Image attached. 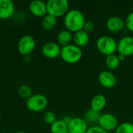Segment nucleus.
<instances>
[{
  "label": "nucleus",
  "mask_w": 133,
  "mask_h": 133,
  "mask_svg": "<svg viewBox=\"0 0 133 133\" xmlns=\"http://www.w3.org/2000/svg\"><path fill=\"white\" fill-rule=\"evenodd\" d=\"M85 17L83 13L78 9H71L65 15L64 23L68 30L70 32H77L83 30L85 23Z\"/></svg>",
  "instance_id": "obj_1"
},
{
  "label": "nucleus",
  "mask_w": 133,
  "mask_h": 133,
  "mask_svg": "<svg viewBox=\"0 0 133 133\" xmlns=\"http://www.w3.org/2000/svg\"><path fill=\"white\" fill-rule=\"evenodd\" d=\"M62 59L69 64H75L80 61L83 56V51L80 48L75 44H69L62 47L61 55Z\"/></svg>",
  "instance_id": "obj_2"
},
{
  "label": "nucleus",
  "mask_w": 133,
  "mask_h": 133,
  "mask_svg": "<svg viewBox=\"0 0 133 133\" xmlns=\"http://www.w3.org/2000/svg\"><path fill=\"white\" fill-rule=\"evenodd\" d=\"M96 47L101 54L108 56L114 55L117 51L118 42L113 37L104 35L97 39Z\"/></svg>",
  "instance_id": "obj_3"
},
{
  "label": "nucleus",
  "mask_w": 133,
  "mask_h": 133,
  "mask_svg": "<svg viewBox=\"0 0 133 133\" xmlns=\"http://www.w3.org/2000/svg\"><path fill=\"white\" fill-rule=\"evenodd\" d=\"M48 14L55 17L65 15L69 11V2L67 0H49L46 3Z\"/></svg>",
  "instance_id": "obj_4"
},
{
  "label": "nucleus",
  "mask_w": 133,
  "mask_h": 133,
  "mask_svg": "<svg viewBox=\"0 0 133 133\" xmlns=\"http://www.w3.org/2000/svg\"><path fill=\"white\" fill-rule=\"evenodd\" d=\"M26 105L27 108L31 111H41L46 108L48 105V99L43 94H36L32 95L26 100Z\"/></svg>",
  "instance_id": "obj_5"
},
{
  "label": "nucleus",
  "mask_w": 133,
  "mask_h": 133,
  "mask_svg": "<svg viewBox=\"0 0 133 133\" xmlns=\"http://www.w3.org/2000/svg\"><path fill=\"white\" fill-rule=\"evenodd\" d=\"M118 125V118L111 113H104L101 115L98 121V126L107 132L115 131Z\"/></svg>",
  "instance_id": "obj_6"
},
{
  "label": "nucleus",
  "mask_w": 133,
  "mask_h": 133,
  "mask_svg": "<svg viewBox=\"0 0 133 133\" xmlns=\"http://www.w3.org/2000/svg\"><path fill=\"white\" fill-rule=\"evenodd\" d=\"M35 48V40L30 35L23 36L18 43V51L23 55H26L33 51Z\"/></svg>",
  "instance_id": "obj_7"
},
{
  "label": "nucleus",
  "mask_w": 133,
  "mask_h": 133,
  "mask_svg": "<svg viewBox=\"0 0 133 133\" xmlns=\"http://www.w3.org/2000/svg\"><path fill=\"white\" fill-rule=\"evenodd\" d=\"M117 51L119 55L129 57L133 55V37L131 36L124 37L118 42Z\"/></svg>",
  "instance_id": "obj_8"
},
{
  "label": "nucleus",
  "mask_w": 133,
  "mask_h": 133,
  "mask_svg": "<svg viewBox=\"0 0 133 133\" xmlns=\"http://www.w3.org/2000/svg\"><path fill=\"white\" fill-rule=\"evenodd\" d=\"M88 129L87 123L82 118H72L68 125L69 133H86Z\"/></svg>",
  "instance_id": "obj_9"
},
{
  "label": "nucleus",
  "mask_w": 133,
  "mask_h": 133,
  "mask_svg": "<svg viewBox=\"0 0 133 133\" xmlns=\"http://www.w3.org/2000/svg\"><path fill=\"white\" fill-rule=\"evenodd\" d=\"M98 82L104 88L111 89L116 85V77L110 71H102L98 75Z\"/></svg>",
  "instance_id": "obj_10"
},
{
  "label": "nucleus",
  "mask_w": 133,
  "mask_h": 133,
  "mask_svg": "<svg viewBox=\"0 0 133 133\" xmlns=\"http://www.w3.org/2000/svg\"><path fill=\"white\" fill-rule=\"evenodd\" d=\"M62 48L58 43L47 42L42 47V53L48 58H55L61 55Z\"/></svg>",
  "instance_id": "obj_11"
},
{
  "label": "nucleus",
  "mask_w": 133,
  "mask_h": 133,
  "mask_svg": "<svg viewBox=\"0 0 133 133\" xmlns=\"http://www.w3.org/2000/svg\"><path fill=\"white\" fill-rule=\"evenodd\" d=\"M106 26L109 31L112 33H118L125 26V22L122 17L113 16L108 19L106 22Z\"/></svg>",
  "instance_id": "obj_12"
},
{
  "label": "nucleus",
  "mask_w": 133,
  "mask_h": 133,
  "mask_svg": "<svg viewBox=\"0 0 133 133\" xmlns=\"http://www.w3.org/2000/svg\"><path fill=\"white\" fill-rule=\"evenodd\" d=\"M15 12V6L10 0H0V19L10 18Z\"/></svg>",
  "instance_id": "obj_13"
},
{
  "label": "nucleus",
  "mask_w": 133,
  "mask_h": 133,
  "mask_svg": "<svg viewBox=\"0 0 133 133\" xmlns=\"http://www.w3.org/2000/svg\"><path fill=\"white\" fill-rule=\"evenodd\" d=\"M30 12L36 16H44L48 14L47 5L41 0H34L30 2L29 6Z\"/></svg>",
  "instance_id": "obj_14"
},
{
  "label": "nucleus",
  "mask_w": 133,
  "mask_h": 133,
  "mask_svg": "<svg viewBox=\"0 0 133 133\" xmlns=\"http://www.w3.org/2000/svg\"><path fill=\"white\" fill-rule=\"evenodd\" d=\"M107 104V99L102 94H96L93 97L90 101V109L97 111L101 112L102 110L104 109Z\"/></svg>",
  "instance_id": "obj_15"
},
{
  "label": "nucleus",
  "mask_w": 133,
  "mask_h": 133,
  "mask_svg": "<svg viewBox=\"0 0 133 133\" xmlns=\"http://www.w3.org/2000/svg\"><path fill=\"white\" fill-rule=\"evenodd\" d=\"M72 41L74 42V44L76 45L77 47H84L87 45L90 41V35L83 30H81L74 33Z\"/></svg>",
  "instance_id": "obj_16"
},
{
  "label": "nucleus",
  "mask_w": 133,
  "mask_h": 133,
  "mask_svg": "<svg viewBox=\"0 0 133 133\" xmlns=\"http://www.w3.org/2000/svg\"><path fill=\"white\" fill-rule=\"evenodd\" d=\"M72 39H73V36L72 34V32L69 31L68 30H61L57 37L58 44L62 45V47L70 44Z\"/></svg>",
  "instance_id": "obj_17"
},
{
  "label": "nucleus",
  "mask_w": 133,
  "mask_h": 133,
  "mask_svg": "<svg viewBox=\"0 0 133 133\" xmlns=\"http://www.w3.org/2000/svg\"><path fill=\"white\" fill-rule=\"evenodd\" d=\"M104 63L108 69H109L111 70H115L119 67L121 62L119 60L118 55H116L114 54V55L106 56Z\"/></svg>",
  "instance_id": "obj_18"
},
{
  "label": "nucleus",
  "mask_w": 133,
  "mask_h": 133,
  "mask_svg": "<svg viewBox=\"0 0 133 133\" xmlns=\"http://www.w3.org/2000/svg\"><path fill=\"white\" fill-rule=\"evenodd\" d=\"M51 132L52 133H68V125L62 120H56L51 125Z\"/></svg>",
  "instance_id": "obj_19"
},
{
  "label": "nucleus",
  "mask_w": 133,
  "mask_h": 133,
  "mask_svg": "<svg viewBox=\"0 0 133 133\" xmlns=\"http://www.w3.org/2000/svg\"><path fill=\"white\" fill-rule=\"evenodd\" d=\"M57 24V18L50 15L47 14L44 16L42 19V26L44 29L47 30H50L53 29Z\"/></svg>",
  "instance_id": "obj_20"
},
{
  "label": "nucleus",
  "mask_w": 133,
  "mask_h": 133,
  "mask_svg": "<svg viewBox=\"0 0 133 133\" xmlns=\"http://www.w3.org/2000/svg\"><path fill=\"white\" fill-rule=\"evenodd\" d=\"M101 117V114L99 112L94 111L91 109L87 111L86 114H85V118L84 120L87 122V123H91V124H94V123H98L99 118Z\"/></svg>",
  "instance_id": "obj_21"
},
{
  "label": "nucleus",
  "mask_w": 133,
  "mask_h": 133,
  "mask_svg": "<svg viewBox=\"0 0 133 133\" xmlns=\"http://www.w3.org/2000/svg\"><path fill=\"white\" fill-rule=\"evenodd\" d=\"M115 133H133V125L132 122H123L119 124L115 130Z\"/></svg>",
  "instance_id": "obj_22"
},
{
  "label": "nucleus",
  "mask_w": 133,
  "mask_h": 133,
  "mask_svg": "<svg viewBox=\"0 0 133 133\" xmlns=\"http://www.w3.org/2000/svg\"><path fill=\"white\" fill-rule=\"evenodd\" d=\"M18 94L23 99H28L32 96V90L28 85H21L18 89Z\"/></svg>",
  "instance_id": "obj_23"
},
{
  "label": "nucleus",
  "mask_w": 133,
  "mask_h": 133,
  "mask_svg": "<svg viewBox=\"0 0 133 133\" xmlns=\"http://www.w3.org/2000/svg\"><path fill=\"white\" fill-rule=\"evenodd\" d=\"M43 119H44V122H46L47 124L52 125L56 121V115L53 111H47L44 115Z\"/></svg>",
  "instance_id": "obj_24"
},
{
  "label": "nucleus",
  "mask_w": 133,
  "mask_h": 133,
  "mask_svg": "<svg viewBox=\"0 0 133 133\" xmlns=\"http://www.w3.org/2000/svg\"><path fill=\"white\" fill-rule=\"evenodd\" d=\"M125 22L127 29L133 33V11L127 16V17L125 19Z\"/></svg>",
  "instance_id": "obj_25"
},
{
  "label": "nucleus",
  "mask_w": 133,
  "mask_h": 133,
  "mask_svg": "<svg viewBox=\"0 0 133 133\" xmlns=\"http://www.w3.org/2000/svg\"><path fill=\"white\" fill-rule=\"evenodd\" d=\"M86 133H108L104 129H102L98 125H93L90 128H88L87 131Z\"/></svg>",
  "instance_id": "obj_26"
},
{
  "label": "nucleus",
  "mask_w": 133,
  "mask_h": 133,
  "mask_svg": "<svg viewBox=\"0 0 133 133\" xmlns=\"http://www.w3.org/2000/svg\"><path fill=\"white\" fill-rule=\"evenodd\" d=\"M83 30L85 32L88 33V34L91 33L94 30V23L91 22V21H86L85 23H84Z\"/></svg>",
  "instance_id": "obj_27"
},
{
  "label": "nucleus",
  "mask_w": 133,
  "mask_h": 133,
  "mask_svg": "<svg viewBox=\"0 0 133 133\" xmlns=\"http://www.w3.org/2000/svg\"><path fill=\"white\" fill-rule=\"evenodd\" d=\"M118 58H119V60H120V62H123V61L125 59V58H126V57H125V56H123V55H118Z\"/></svg>",
  "instance_id": "obj_28"
},
{
  "label": "nucleus",
  "mask_w": 133,
  "mask_h": 133,
  "mask_svg": "<svg viewBox=\"0 0 133 133\" xmlns=\"http://www.w3.org/2000/svg\"><path fill=\"white\" fill-rule=\"evenodd\" d=\"M16 133H26V132H23V131H18V132H16Z\"/></svg>",
  "instance_id": "obj_29"
},
{
  "label": "nucleus",
  "mask_w": 133,
  "mask_h": 133,
  "mask_svg": "<svg viewBox=\"0 0 133 133\" xmlns=\"http://www.w3.org/2000/svg\"><path fill=\"white\" fill-rule=\"evenodd\" d=\"M132 125H133V115H132Z\"/></svg>",
  "instance_id": "obj_30"
},
{
  "label": "nucleus",
  "mask_w": 133,
  "mask_h": 133,
  "mask_svg": "<svg viewBox=\"0 0 133 133\" xmlns=\"http://www.w3.org/2000/svg\"><path fill=\"white\" fill-rule=\"evenodd\" d=\"M0 133H7V132H0Z\"/></svg>",
  "instance_id": "obj_31"
}]
</instances>
